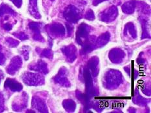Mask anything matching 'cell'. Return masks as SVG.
Returning <instances> with one entry per match:
<instances>
[{
  "mask_svg": "<svg viewBox=\"0 0 151 113\" xmlns=\"http://www.w3.org/2000/svg\"><path fill=\"white\" fill-rule=\"evenodd\" d=\"M11 1L18 7H19L22 5V0H11Z\"/></svg>",
  "mask_w": 151,
  "mask_h": 113,
  "instance_id": "cell-1",
  "label": "cell"
},
{
  "mask_svg": "<svg viewBox=\"0 0 151 113\" xmlns=\"http://www.w3.org/2000/svg\"><path fill=\"white\" fill-rule=\"evenodd\" d=\"M3 60V55L2 53L1 52V47H0V64H1Z\"/></svg>",
  "mask_w": 151,
  "mask_h": 113,
  "instance_id": "cell-2",
  "label": "cell"
}]
</instances>
